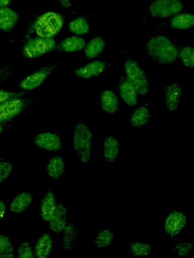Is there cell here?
Listing matches in <instances>:
<instances>
[{"label":"cell","instance_id":"9","mask_svg":"<svg viewBox=\"0 0 194 258\" xmlns=\"http://www.w3.org/2000/svg\"><path fill=\"white\" fill-rule=\"evenodd\" d=\"M183 9L180 0H155L151 5V15L158 18H165L178 13Z\"/></svg>","mask_w":194,"mask_h":258},{"label":"cell","instance_id":"31","mask_svg":"<svg viewBox=\"0 0 194 258\" xmlns=\"http://www.w3.org/2000/svg\"><path fill=\"white\" fill-rule=\"evenodd\" d=\"M179 57L183 64L187 68L192 69L194 67V50L192 47L185 46L179 52Z\"/></svg>","mask_w":194,"mask_h":258},{"label":"cell","instance_id":"8","mask_svg":"<svg viewBox=\"0 0 194 258\" xmlns=\"http://www.w3.org/2000/svg\"><path fill=\"white\" fill-rule=\"evenodd\" d=\"M60 62L44 66L28 75L19 86L25 91H31L40 86L46 78L59 66Z\"/></svg>","mask_w":194,"mask_h":258},{"label":"cell","instance_id":"11","mask_svg":"<svg viewBox=\"0 0 194 258\" xmlns=\"http://www.w3.org/2000/svg\"><path fill=\"white\" fill-rule=\"evenodd\" d=\"M119 93L123 100L129 106H135L138 103V93L135 87L126 76H121L118 81Z\"/></svg>","mask_w":194,"mask_h":258},{"label":"cell","instance_id":"13","mask_svg":"<svg viewBox=\"0 0 194 258\" xmlns=\"http://www.w3.org/2000/svg\"><path fill=\"white\" fill-rule=\"evenodd\" d=\"M164 91L167 109L170 111L176 110L182 95V86L173 83L165 87Z\"/></svg>","mask_w":194,"mask_h":258},{"label":"cell","instance_id":"1","mask_svg":"<svg viewBox=\"0 0 194 258\" xmlns=\"http://www.w3.org/2000/svg\"><path fill=\"white\" fill-rule=\"evenodd\" d=\"M146 50L149 56L161 65L174 62L178 56L177 47L167 37L156 36L147 43Z\"/></svg>","mask_w":194,"mask_h":258},{"label":"cell","instance_id":"35","mask_svg":"<svg viewBox=\"0 0 194 258\" xmlns=\"http://www.w3.org/2000/svg\"><path fill=\"white\" fill-rule=\"evenodd\" d=\"M13 171V165L8 162H0V183L7 179Z\"/></svg>","mask_w":194,"mask_h":258},{"label":"cell","instance_id":"12","mask_svg":"<svg viewBox=\"0 0 194 258\" xmlns=\"http://www.w3.org/2000/svg\"><path fill=\"white\" fill-rule=\"evenodd\" d=\"M107 65L105 61L95 60L74 70L72 73L79 78L88 79L101 74L106 69Z\"/></svg>","mask_w":194,"mask_h":258},{"label":"cell","instance_id":"20","mask_svg":"<svg viewBox=\"0 0 194 258\" xmlns=\"http://www.w3.org/2000/svg\"><path fill=\"white\" fill-rule=\"evenodd\" d=\"M32 196L28 192H22L17 195L12 201L10 211L15 214H19L24 212L31 204Z\"/></svg>","mask_w":194,"mask_h":258},{"label":"cell","instance_id":"7","mask_svg":"<svg viewBox=\"0 0 194 258\" xmlns=\"http://www.w3.org/2000/svg\"><path fill=\"white\" fill-rule=\"evenodd\" d=\"M187 216L182 211L172 210L165 217L163 230L170 239L179 236L184 230Z\"/></svg>","mask_w":194,"mask_h":258},{"label":"cell","instance_id":"30","mask_svg":"<svg viewBox=\"0 0 194 258\" xmlns=\"http://www.w3.org/2000/svg\"><path fill=\"white\" fill-rule=\"evenodd\" d=\"M68 26L70 31L77 35L86 34L89 30L88 23L84 17H79L72 20Z\"/></svg>","mask_w":194,"mask_h":258},{"label":"cell","instance_id":"5","mask_svg":"<svg viewBox=\"0 0 194 258\" xmlns=\"http://www.w3.org/2000/svg\"><path fill=\"white\" fill-rule=\"evenodd\" d=\"M56 42L53 38L38 36L29 38L23 45L22 53L27 59L41 56L56 49Z\"/></svg>","mask_w":194,"mask_h":258},{"label":"cell","instance_id":"6","mask_svg":"<svg viewBox=\"0 0 194 258\" xmlns=\"http://www.w3.org/2000/svg\"><path fill=\"white\" fill-rule=\"evenodd\" d=\"M34 100L33 97H22L1 103L0 123L9 122L30 106Z\"/></svg>","mask_w":194,"mask_h":258},{"label":"cell","instance_id":"14","mask_svg":"<svg viewBox=\"0 0 194 258\" xmlns=\"http://www.w3.org/2000/svg\"><path fill=\"white\" fill-rule=\"evenodd\" d=\"M67 224V208L62 203L57 204L55 212L49 221L50 230L58 234L63 231Z\"/></svg>","mask_w":194,"mask_h":258},{"label":"cell","instance_id":"34","mask_svg":"<svg viewBox=\"0 0 194 258\" xmlns=\"http://www.w3.org/2000/svg\"><path fill=\"white\" fill-rule=\"evenodd\" d=\"M17 257L18 258H33L34 257L33 250L29 242L25 241L20 244L18 248Z\"/></svg>","mask_w":194,"mask_h":258},{"label":"cell","instance_id":"25","mask_svg":"<svg viewBox=\"0 0 194 258\" xmlns=\"http://www.w3.org/2000/svg\"><path fill=\"white\" fill-rule=\"evenodd\" d=\"M105 46L104 40L100 37L91 39L86 45L84 54L87 59H92L97 57L103 51Z\"/></svg>","mask_w":194,"mask_h":258},{"label":"cell","instance_id":"37","mask_svg":"<svg viewBox=\"0 0 194 258\" xmlns=\"http://www.w3.org/2000/svg\"><path fill=\"white\" fill-rule=\"evenodd\" d=\"M6 211V206L5 203L0 200V220L4 216Z\"/></svg>","mask_w":194,"mask_h":258},{"label":"cell","instance_id":"36","mask_svg":"<svg viewBox=\"0 0 194 258\" xmlns=\"http://www.w3.org/2000/svg\"><path fill=\"white\" fill-rule=\"evenodd\" d=\"M13 66L7 62L0 66V84L5 82L12 75Z\"/></svg>","mask_w":194,"mask_h":258},{"label":"cell","instance_id":"10","mask_svg":"<svg viewBox=\"0 0 194 258\" xmlns=\"http://www.w3.org/2000/svg\"><path fill=\"white\" fill-rule=\"evenodd\" d=\"M34 143L38 147L48 151H57L62 147L61 137L50 132L37 134L34 139Z\"/></svg>","mask_w":194,"mask_h":258},{"label":"cell","instance_id":"2","mask_svg":"<svg viewBox=\"0 0 194 258\" xmlns=\"http://www.w3.org/2000/svg\"><path fill=\"white\" fill-rule=\"evenodd\" d=\"M93 135L89 127L83 122L75 126L73 134V147L80 160L88 163L91 158Z\"/></svg>","mask_w":194,"mask_h":258},{"label":"cell","instance_id":"24","mask_svg":"<svg viewBox=\"0 0 194 258\" xmlns=\"http://www.w3.org/2000/svg\"><path fill=\"white\" fill-rule=\"evenodd\" d=\"M65 161L60 155H56L50 160L46 167L48 176L52 179L60 178L65 171Z\"/></svg>","mask_w":194,"mask_h":258},{"label":"cell","instance_id":"26","mask_svg":"<svg viewBox=\"0 0 194 258\" xmlns=\"http://www.w3.org/2000/svg\"><path fill=\"white\" fill-rule=\"evenodd\" d=\"M128 249L131 254L138 257H147L152 251V247L149 243L142 241H130Z\"/></svg>","mask_w":194,"mask_h":258},{"label":"cell","instance_id":"4","mask_svg":"<svg viewBox=\"0 0 194 258\" xmlns=\"http://www.w3.org/2000/svg\"><path fill=\"white\" fill-rule=\"evenodd\" d=\"M126 77L132 84L138 95L144 96L150 90V84L146 74L139 63L130 55L125 58Z\"/></svg>","mask_w":194,"mask_h":258},{"label":"cell","instance_id":"23","mask_svg":"<svg viewBox=\"0 0 194 258\" xmlns=\"http://www.w3.org/2000/svg\"><path fill=\"white\" fill-rule=\"evenodd\" d=\"M151 117L147 104L140 105L132 113L130 123L135 127H142L149 121Z\"/></svg>","mask_w":194,"mask_h":258},{"label":"cell","instance_id":"29","mask_svg":"<svg viewBox=\"0 0 194 258\" xmlns=\"http://www.w3.org/2000/svg\"><path fill=\"white\" fill-rule=\"evenodd\" d=\"M15 247L11 239L4 234H0V257L14 258Z\"/></svg>","mask_w":194,"mask_h":258},{"label":"cell","instance_id":"3","mask_svg":"<svg viewBox=\"0 0 194 258\" xmlns=\"http://www.w3.org/2000/svg\"><path fill=\"white\" fill-rule=\"evenodd\" d=\"M64 17L58 12L50 11L42 14L35 21L33 30L37 36L53 38L61 31Z\"/></svg>","mask_w":194,"mask_h":258},{"label":"cell","instance_id":"39","mask_svg":"<svg viewBox=\"0 0 194 258\" xmlns=\"http://www.w3.org/2000/svg\"><path fill=\"white\" fill-rule=\"evenodd\" d=\"M13 0H0V7H5L9 5Z\"/></svg>","mask_w":194,"mask_h":258},{"label":"cell","instance_id":"38","mask_svg":"<svg viewBox=\"0 0 194 258\" xmlns=\"http://www.w3.org/2000/svg\"><path fill=\"white\" fill-rule=\"evenodd\" d=\"M62 6L66 9H69L71 7V0H58Z\"/></svg>","mask_w":194,"mask_h":258},{"label":"cell","instance_id":"18","mask_svg":"<svg viewBox=\"0 0 194 258\" xmlns=\"http://www.w3.org/2000/svg\"><path fill=\"white\" fill-rule=\"evenodd\" d=\"M119 100L117 95L112 91H103L100 98V103L102 109L109 114H113L119 109Z\"/></svg>","mask_w":194,"mask_h":258},{"label":"cell","instance_id":"32","mask_svg":"<svg viewBox=\"0 0 194 258\" xmlns=\"http://www.w3.org/2000/svg\"><path fill=\"white\" fill-rule=\"evenodd\" d=\"M194 247L190 242L183 241L176 244L174 248V252L179 257L183 258L190 256Z\"/></svg>","mask_w":194,"mask_h":258},{"label":"cell","instance_id":"16","mask_svg":"<svg viewBox=\"0 0 194 258\" xmlns=\"http://www.w3.org/2000/svg\"><path fill=\"white\" fill-rule=\"evenodd\" d=\"M104 157L110 164L114 163L120 154V143L118 140L113 136L105 137L103 142Z\"/></svg>","mask_w":194,"mask_h":258},{"label":"cell","instance_id":"19","mask_svg":"<svg viewBox=\"0 0 194 258\" xmlns=\"http://www.w3.org/2000/svg\"><path fill=\"white\" fill-rule=\"evenodd\" d=\"M53 241L51 236L47 233L41 235L37 239L34 246V256L37 258L48 257L52 249Z\"/></svg>","mask_w":194,"mask_h":258},{"label":"cell","instance_id":"40","mask_svg":"<svg viewBox=\"0 0 194 258\" xmlns=\"http://www.w3.org/2000/svg\"><path fill=\"white\" fill-rule=\"evenodd\" d=\"M5 127V124H2L0 123V134H1L4 131Z\"/></svg>","mask_w":194,"mask_h":258},{"label":"cell","instance_id":"28","mask_svg":"<svg viewBox=\"0 0 194 258\" xmlns=\"http://www.w3.org/2000/svg\"><path fill=\"white\" fill-rule=\"evenodd\" d=\"M194 23L192 14L184 13L174 17L171 20V26L176 29H185L191 27Z\"/></svg>","mask_w":194,"mask_h":258},{"label":"cell","instance_id":"17","mask_svg":"<svg viewBox=\"0 0 194 258\" xmlns=\"http://www.w3.org/2000/svg\"><path fill=\"white\" fill-rule=\"evenodd\" d=\"M56 207L54 194L53 191L50 190L43 196L40 203V214L43 221H50L55 212Z\"/></svg>","mask_w":194,"mask_h":258},{"label":"cell","instance_id":"22","mask_svg":"<svg viewBox=\"0 0 194 258\" xmlns=\"http://www.w3.org/2000/svg\"><path fill=\"white\" fill-rule=\"evenodd\" d=\"M63 234V247L67 251H70L74 249L78 235L77 226L70 222L67 223L64 229Z\"/></svg>","mask_w":194,"mask_h":258},{"label":"cell","instance_id":"27","mask_svg":"<svg viewBox=\"0 0 194 258\" xmlns=\"http://www.w3.org/2000/svg\"><path fill=\"white\" fill-rule=\"evenodd\" d=\"M115 238L114 233L109 229L100 230L94 239V244L98 248L110 247Z\"/></svg>","mask_w":194,"mask_h":258},{"label":"cell","instance_id":"33","mask_svg":"<svg viewBox=\"0 0 194 258\" xmlns=\"http://www.w3.org/2000/svg\"><path fill=\"white\" fill-rule=\"evenodd\" d=\"M29 91H23L21 92H14L4 90H0V104L10 100L23 97L28 94Z\"/></svg>","mask_w":194,"mask_h":258},{"label":"cell","instance_id":"15","mask_svg":"<svg viewBox=\"0 0 194 258\" xmlns=\"http://www.w3.org/2000/svg\"><path fill=\"white\" fill-rule=\"evenodd\" d=\"M19 19V14L16 11L7 7L0 8V30L6 33L12 31Z\"/></svg>","mask_w":194,"mask_h":258},{"label":"cell","instance_id":"21","mask_svg":"<svg viewBox=\"0 0 194 258\" xmlns=\"http://www.w3.org/2000/svg\"><path fill=\"white\" fill-rule=\"evenodd\" d=\"M85 41L80 37L73 36L61 41L56 46L60 51L70 52L82 50L85 46Z\"/></svg>","mask_w":194,"mask_h":258}]
</instances>
